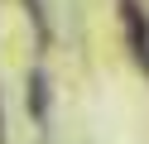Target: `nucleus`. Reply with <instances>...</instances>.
Segmentation results:
<instances>
[{
  "instance_id": "4",
  "label": "nucleus",
  "mask_w": 149,
  "mask_h": 144,
  "mask_svg": "<svg viewBox=\"0 0 149 144\" xmlns=\"http://www.w3.org/2000/svg\"><path fill=\"white\" fill-rule=\"evenodd\" d=\"M0 144H5V120H0Z\"/></svg>"
},
{
  "instance_id": "1",
  "label": "nucleus",
  "mask_w": 149,
  "mask_h": 144,
  "mask_svg": "<svg viewBox=\"0 0 149 144\" xmlns=\"http://www.w3.org/2000/svg\"><path fill=\"white\" fill-rule=\"evenodd\" d=\"M120 24H125V43H130V58L135 67L149 77V15L139 0H120Z\"/></svg>"
},
{
  "instance_id": "2",
  "label": "nucleus",
  "mask_w": 149,
  "mask_h": 144,
  "mask_svg": "<svg viewBox=\"0 0 149 144\" xmlns=\"http://www.w3.org/2000/svg\"><path fill=\"white\" fill-rule=\"evenodd\" d=\"M29 115H34V120H48V96H43V67H34V72H29Z\"/></svg>"
},
{
  "instance_id": "3",
  "label": "nucleus",
  "mask_w": 149,
  "mask_h": 144,
  "mask_svg": "<svg viewBox=\"0 0 149 144\" xmlns=\"http://www.w3.org/2000/svg\"><path fill=\"white\" fill-rule=\"evenodd\" d=\"M29 5V19H34V29H39V38L48 34V24H43V0H24Z\"/></svg>"
}]
</instances>
